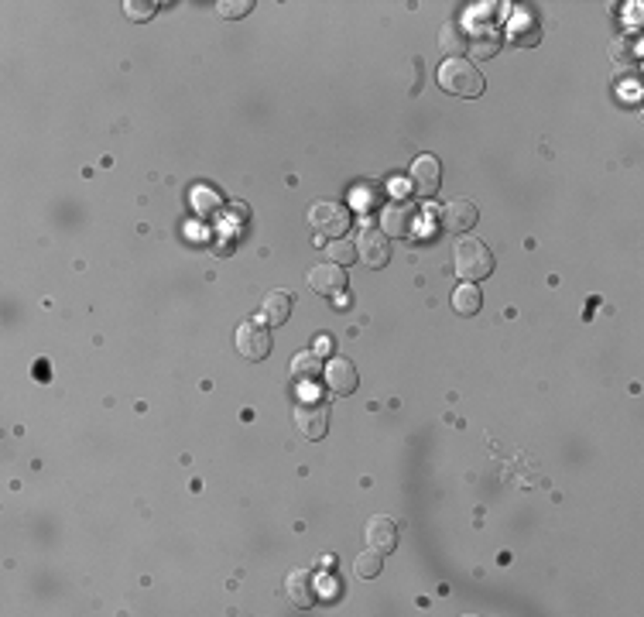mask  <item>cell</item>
<instances>
[{"label": "cell", "instance_id": "1", "mask_svg": "<svg viewBox=\"0 0 644 617\" xmlns=\"http://www.w3.org/2000/svg\"><path fill=\"white\" fill-rule=\"evenodd\" d=\"M439 86H443L449 96H466V100H476L483 93V73L476 69L473 62L466 59H449L439 65Z\"/></svg>", "mask_w": 644, "mask_h": 617}, {"label": "cell", "instance_id": "2", "mask_svg": "<svg viewBox=\"0 0 644 617\" xmlns=\"http://www.w3.org/2000/svg\"><path fill=\"white\" fill-rule=\"evenodd\" d=\"M453 264H456V275H460L463 281H480V278H487L493 271V254L483 240L463 237V240H456V247H453Z\"/></svg>", "mask_w": 644, "mask_h": 617}, {"label": "cell", "instance_id": "3", "mask_svg": "<svg viewBox=\"0 0 644 617\" xmlns=\"http://www.w3.org/2000/svg\"><path fill=\"white\" fill-rule=\"evenodd\" d=\"M295 429L302 432L306 439H322L326 429H329V405L319 398V395H312V391H302L298 401H295Z\"/></svg>", "mask_w": 644, "mask_h": 617}, {"label": "cell", "instance_id": "4", "mask_svg": "<svg viewBox=\"0 0 644 617\" xmlns=\"http://www.w3.org/2000/svg\"><path fill=\"white\" fill-rule=\"evenodd\" d=\"M308 227L319 233V237L339 240L343 233L350 230V210H346L343 202H333V200L312 202V210H308Z\"/></svg>", "mask_w": 644, "mask_h": 617}, {"label": "cell", "instance_id": "5", "mask_svg": "<svg viewBox=\"0 0 644 617\" xmlns=\"http://www.w3.org/2000/svg\"><path fill=\"white\" fill-rule=\"evenodd\" d=\"M443 185V162L435 154H418L412 165V189L418 200H432Z\"/></svg>", "mask_w": 644, "mask_h": 617}, {"label": "cell", "instance_id": "6", "mask_svg": "<svg viewBox=\"0 0 644 617\" xmlns=\"http://www.w3.org/2000/svg\"><path fill=\"white\" fill-rule=\"evenodd\" d=\"M356 258L367 264V268H384L391 261V244H387V233L377 227H360L356 233Z\"/></svg>", "mask_w": 644, "mask_h": 617}, {"label": "cell", "instance_id": "7", "mask_svg": "<svg viewBox=\"0 0 644 617\" xmlns=\"http://www.w3.org/2000/svg\"><path fill=\"white\" fill-rule=\"evenodd\" d=\"M415 227H418V210L415 202L398 200V202H387L381 210V230L387 237H412Z\"/></svg>", "mask_w": 644, "mask_h": 617}, {"label": "cell", "instance_id": "8", "mask_svg": "<svg viewBox=\"0 0 644 617\" xmlns=\"http://www.w3.org/2000/svg\"><path fill=\"white\" fill-rule=\"evenodd\" d=\"M364 539H367V549H374L377 555H391L398 549V539H401V528L395 518H387V514H374L364 528Z\"/></svg>", "mask_w": 644, "mask_h": 617}, {"label": "cell", "instance_id": "9", "mask_svg": "<svg viewBox=\"0 0 644 617\" xmlns=\"http://www.w3.org/2000/svg\"><path fill=\"white\" fill-rule=\"evenodd\" d=\"M237 350L244 360H264L271 354V333L258 323H244L237 329Z\"/></svg>", "mask_w": 644, "mask_h": 617}, {"label": "cell", "instance_id": "10", "mask_svg": "<svg viewBox=\"0 0 644 617\" xmlns=\"http://www.w3.org/2000/svg\"><path fill=\"white\" fill-rule=\"evenodd\" d=\"M343 285H346V271H343V264H337V261L316 264V268L308 271V289H312V292L339 295L343 292Z\"/></svg>", "mask_w": 644, "mask_h": 617}, {"label": "cell", "instance_id": "11", "mask_svg": "<svg viewBox=\"0 0 644 617\" xmlns=\"http://www.w3.org/2000/svg\"><path fill=\"white\" fill-rule=\"evenodd\" d=\"M476 220H480V210H476L473 200H453L443 206V227L453 233H466L476 227Z\"/></svg>", "mask_w": 644, "mask_h": 617}, {"label": "cell", "instance_id": "12", "mask_svg": "<svg viewBox=\"0 0 644 617\" xmlns=\"http://www.w3.org/2000/svg\"><path fill=\"white\" fill-rule=\"evenodd\" d=\"M322 377H326V385H329L333 395H353L356 385H360V374H356V367H353L350 360H343V357L329 360L326 370H322Z\"/></svg>", "mask_w": 644, "mask_h": 617}, {"label": "cell", "instance_id": "13", "mask_svg": "<svg viewBox=\"0 0 644 617\" xmlns=\"http://www.w3.org/2000/svg\"><path fill=\"white\" fill-rule=\"evenodd\" d=\"M285 593L292 597L295 607H312L316 603V583L308 570H292L285 576Z\"/></svg>", "mask_w": 644, "mask_h": 617}, {"label": "cell", "instance_id": "14", "mask_svg": "<svg viewBox=\"0 0 644 617\" xmlns=\"http://www.w3.org/2000/svg\"><path fill=\"white\" fill-rule=\"evenodd\" d=\"M261 316L268 326H285L292 319V295L288 292H268L261 302Z\"/></svg>", "mask_w": 644, "mask_h": 617}, {"label": "cell", "instance_id": "15", "mask_svg": "<svg viewBox=\"0 0 644 617\" xmlns=\"http://www.w3.org/2000/svg\"><path fill=\"white\" fill-rule=\"evenodd\" d=\"M480 306H483V292H480L476 281H463V285H456V292H453V308H456L460 316H476Z\"/></svg>", "mask_w": 644, "mask_h": 617}, {"label": "cell", "instance_id": "16", "mask_svg": "<svg viewBox=\"0 0 644 617\" xmlns=\"http://www.w3.org/2000/svg\"><path fill=\"white\" fill-rule=\"evenodd\" d=\"M439 48H443L449 59H463V52H466V31H463L456 21H445L443 31H439Z\"/></svg>", "mask_w": 644, "mask_h": 617}, {"label": "cell", "instance_id": "17", "mask_svg": "<svg viewBox=\"0 0 644 617\" xmlns=\"http://www.w3.org/2000/svg\"><path fill=\"white\" fill-rule=\"evenodd\" d=\"M322 374V360L319 354H298L292 360V377L295 381H312Z\"/></svg>", "mask_w": 644, "mask_h": 617}, {"label": "cell", "instance_id": "18", "mask_svg": "<svg viewBox=\"0 0 644 617\" xmlns=\"http://www.w3.org/2000/svg\"><path fill=\"white\" fill-rule=\"evenodd\" d=\"M353 573L360 576V580H374L377 573H381V555L374 553V549H367V553H360L356 559H353Z\"/></svg>", "mask_w": 644, "mask_h": 617}, {"label": "cell", "instance_id": "19", "mask_svg": "<svg viewBox=\"0 0 644 617\" xmlns=\"http://www.w3.org/2000/svg\"><path fill=\"white\" fill-rule=\"evenodd\" d=\"M250 7H254V0H220L216 4V11L223 17H244L250 15Z\"/></svg>", "mask_w": 644, "mask_h": 617}, {"label": "cell", "instance_id": "20", "mask_svg": "<svg viewBox=\"0 0 644 617\" xmlns=\"http://www.w3.org/2000/svg\"><path fill=\"white\" fill-rule=\"evenodd\" d=\"M123 15L131 17V21H148L154 15V4H144V0H127L123 4Z\"/></svg>", "mask_w": 644, "mask_h": 617}, {"label": "cell", "instance_id": "21", "mask_svg": "<svg viewBox=\"0 0 644 617\" xmlns=\"http://www.w3.org/2000/svg\"><path fill=\"white\" fill-rule=\"evenodd\" d=\"M329 254H333V261H337V264H350L353 258H356V247H350V244H339V240H337V244L329 247Z\"/></svg>", "mask_w": 644, "mask_h": 617}, {"label": "cell", "instance_id": "22", "mask_svg": "<svg viewBox=\"0 0 644 617\" xmlns=\"http://www.w3.org/2000/svg\"><path fill=\"white\" fill-rule=\"evenodd\" d=\"M497 48H501V45H497V42H493V38H491V42H487V38H483V42H476V45H473V55H476V59H487V55H493V52H497Z\"/></svg>", "mask_w": 644, "mask_h": 617}, {"label": "cell", "instance_id": "23", "mask_svg": "<svg viewBox=\"0 0 644 617\" xmlns=\"http://www.w3.org/2000/svg\"><path fill=\"white\" fill-rule=\"evenodd\" d=\"M329 347H333V339H329V337H326V333H322V337L316 339V354H326Z\"/></svg>", "mask_w": 644, "mask_h": 617}]
</instances>
